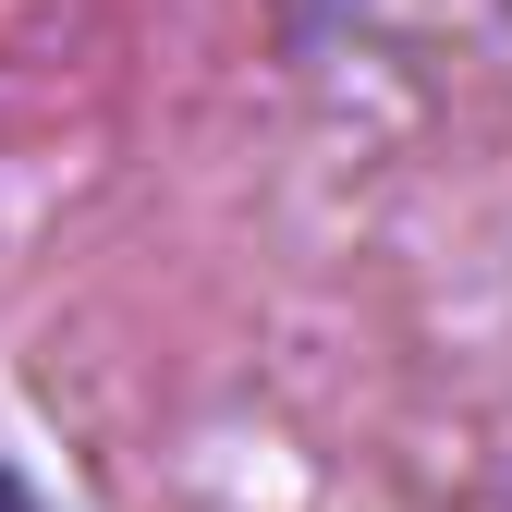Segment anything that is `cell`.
Wrapping results in <instances>:
<instances>
[{
	"label": "cell",
	"instance_id": "6da1fadb",
	"mask_svg": "<svg viewBox=\"0 0 512 512\" xmlns=\"http://www.w3.org/2000/svg\"><path fill=\"white\" fill-rule=\"evenodd\" d=\"M0 512H49V500H37V476H25L13 452H0Z\"/></svg>",
	"mask_w": 512,
	"mask_h": 512
}]
</instances>
